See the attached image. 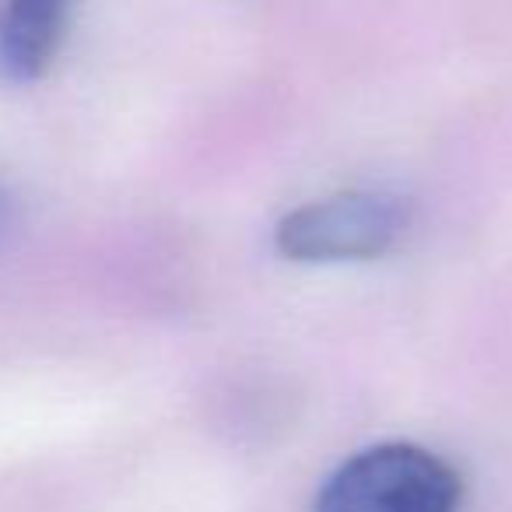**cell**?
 Masks as SVG:
<instances>
[{"mask_svg":"<svg viewBox=\"0 0 512 512\" xmlns=\"http://www.w3.org/2000/svg\"><path fill=\"white\" fill-rule=\"evenodd\" d=\"M460 498L453 463L414 442H379L327 477L313 512H456Z\"/></svg>","mask_w":512,"mask_h":512,"instance_id":"cell-1","label":"cell"},{"mask_svg":"<svg viewBox=\"0 0 512 512\" xmlns=\"http://www.w3.org/2000/svg\"><path fill=\"white\" fill-rule=\"evenodd\" d=\"M71 22V0H0V71L36 81L50 71Z\"/></svg>","mask_w":512,"mask_h":512,"instance_id":"cell-3","label":"cell"},{"mask_svg":"<svg viewBox=\"0 0 512 512\" xmlns=\"http://www.w3.org/2000/svg\"><path fill=\"white\" fill-rule=\"evenodd\" d=\"M404 200L372 190H348L313 200L288 211L274 228V246L299 264H341V260H372L404 239Z\"/></svg>","mask_w":512,"mask_h":512,"instance_id":"cell-2","label":"cell"}]
</instances>
